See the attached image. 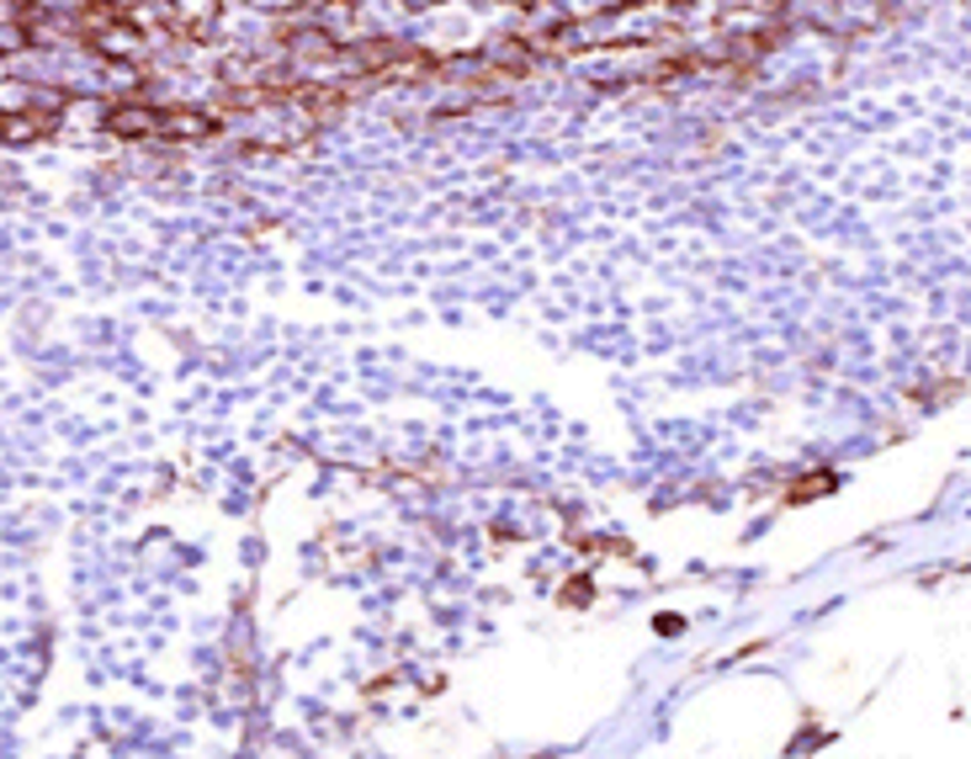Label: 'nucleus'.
<instances>
[{
    "label": "nucleus",
    "instance_id": "nucleus-1",
    "mask_svg": "<svg viewBox=\"0 0 971 759\" xmlns=\"http://www.w3.org/2000/svg\"><path fill=\"white\" fill-rule=\"evenodd\" d=\"M107 128L122 138H149L159 128V112L155 107H117V112L107 117Z\"/></svg>",
    "mask_w": 971,
    "mask_h": 759
}]
</instances>
